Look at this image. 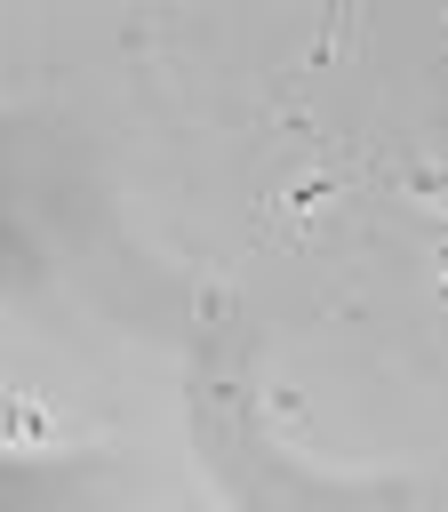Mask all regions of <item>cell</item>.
Wrapping results in <instances>:
<instances>
[{
    "mask_svg": "<svg viewBox=\"0 0 448 512\" xmlns=\"http://www.w3.org/2000/svg\"><path fill=\"white\" fill-rule=\"evenodd\" d=\"M0 424H8L16 440H40V432H48V416H40L32 400H8V416H0Z\"/></svg>",
    "mask_w": 448,
    "mask_h": 512,
    "instance_id": "cell-2",
    "label": "cell"
},
{
    "mask_svg": "<svg viewBox=\"0 0 448 512\" xmlns=\"http://www.w3.org/2000/svg\"><path fill=\"white\" fill-rule=\"evenodd\" d=\"M288 208H296V216L328 208V176H296V184H288Z\"/></svg>",
    "mask_w": 448,
    "mask_h": 512,
    "instance_id": "cell-1",
    "label": "cell"
}]
</instances>
